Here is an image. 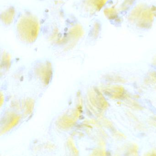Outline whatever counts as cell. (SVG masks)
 <instances>
[{
	"label": "cell",
	"instance_id": "277c9868",
	"mask_svg": "<svg viewBox=\"0 0 156 156\" xmlns=\"http://www.w3.org/2000/svg\"><path fill=\"white\" fill-rule=\"evenodd\" d=\"M112 156H122L120 154L118 153H116V154H114Z\"/></svg>",
	"mask_w": 156,
	"mask_h": 156
},
{
	"label": "cell",
	"instance_id": "6da1fadb",
	"mask_svg": "<svg viewBox=\"0 0 156 156\" xmlns=\"http://www.w3.org/2000/svg\"><path fill=\"white\" fill-rule=\"evenodd\" d=\"M120 151L124 153L125 156H139V147L134 143L124 145Z\"/></svg>",
	"mask_w": 156,
	"mask_h": 156
},
{
	"label": "cell",
	"instance_id": "7a4b0ae2",
	"mask_svg": "<svg viewBox=\"0 0 156 156\" xmlns=\"http://www.w3.org/2000/svg\"><path fill=\"white\" fill-rule=\"evenodd\" d=\"M113 137L117 141H124L126 139V136L124 134L118 131H114L113 133Z\"/></svg>",
	"mask_w": 156,
	"mask_h": 156
},
{
	"label": "cell",
	"instance_id": "3957f363",
	"mask_svg": "<svg viewBox=\"0 0 156 156\" xmlns=\"http://www.w3.org/2000/svg\"><path fill=\"white\" fill-rule=\"evenodd\" d=\"M142 156H156V150L151 149L144 153Z\"/></svg>",
	"mask_w": 156,
	"mask_h": 156
}]
</instances>
